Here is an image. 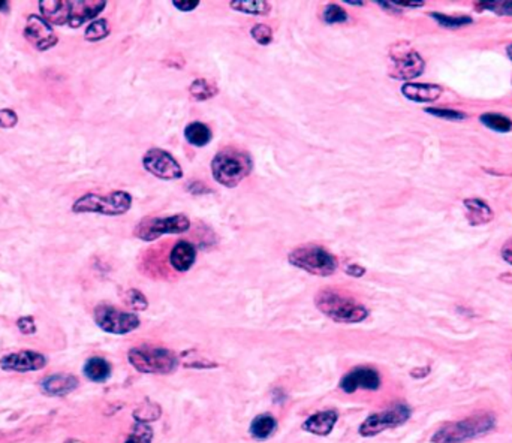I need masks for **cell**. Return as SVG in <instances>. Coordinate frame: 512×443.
Instances as JSON below:
<instances>
[{
    "mask_svg": "<svg viewBox=\"0 0 512 443\" xmlns=\"http://www.w3.org/2000/svg\"><path fill=\"white\" fill-rule=\"evenodd\" d=\"M17 328L20 330V332L26 334V335H30V334H35L36 332V324H35V319L33 316H23L17 320Z\"/></svg>",
    "mask_w": 512,
    "mask_h": 443,
    "instance_id": "cell-37",
    "label": "cell"
},
{
    "mask_svg": "<svg viewBox=\"0 0 512 443\" xmlns=\"http://www.w3.org/2000/svg\"><path fill=\"white\" fill-rule=\"evenodd\" d=\"M346 5H352V6H364V2H352V0H346Z\"/></svg>",
    "mask_w": 512,
    "mask_h": 443,
    "instance_id": "cell-45",
    "label": "cell"
},
{
    "mask_svg": "<svg viewBox=\"0 0 512 443\" xmlns=\"http://www.w3.org/2000/svg\"><path fill=\"white\" fill-rule=\"evenodd\" d=\"M18 125V114L12 108H0V129H13Z\"/></svg>",
    "mask_w": 512,
    "mask_h": 443,
    "instance_id": "cell-36",
    "label": "cell"
},
{
    "mask_svg": "<svg viewBox=\"0 0 512 443\" xmlns=\"http://www.w3.org/2000/svg\"><path fill=\"white\" fill-rule=\"evenodd\" d=\"M506 55H508V57H509V60L512 62V44H509L508 47H506Z\"/></svg>",
    "mask_w": 512,
    "mask_h": 443,
    "instance_id": "cell-46",
    "label": "cell"
},
{
    "mask_svg": "<svg viewBox=\"0 0 512 443\" xmlns=\"http://www.w3.org/2000/svg\"><path fill=\"white\" fill-rule=\"evenodd\" d=\"M501 257H502V259H503L506 264L512 265V238L508 240L506 243L502 246V249H501Z\"/></svg>",
    "mask_w": 512,
    "mask_h": 443,
    "instance_id": "cell-39",
    "label": "cell"
},
{
    "mask_svg": "<svg viewBox=\"0 0 512 443\" xmlns=\"http://www.w3.org/2000/svg\"><path fill=\"white\" fill-rule=\"evenodd\" d=\"M111 33L110 23L105 18H96L94 21L89 23L84 30V39L87 43H99L102 39L108 38Z\"/></svg>",
    "mask_w": 512,
    "mask_h": 443,
    "instance_id": "cell-27",
    "label": "cell"
},
{
    "mask_svg": "<svg viewBox=\"0 0 512 443\" xmlns=\"http://www.w3.org/2000/svg\"><path fill=\"white\" fill-rule=\"evenodd\" d=\"M132 207V195L125 191H114L108 195L86 194L75 199L71 211L75 214H102V216H121Z\"/></svg>",
    "mask_w": 512,
    "mask_h": 443,
    "instance_id": "cell-4",
    "label": "cell"
},
{
    "mask_svg": "<svg viewBox=\"0 0 512 443\" xmlns=\"http://www.w3.org/2000/svg\"><path fill=\"white\" fill-rule=\"evenodd\" d=\"M424 111L433 117L450 120V122H463V120L467 118V114L463 111L452 108H440V106H427V108H424Z\"/></svg>",
    "mask_w": 512,
    "mask_h": 443,
    "instance_id": "cell-32",
    "label": "cell"
},
{
    "mask_svg": "<svg viewBox=\"0 0 512 443\" xmlns=\"http://www.w3.org/2000/svg\"><path fill=\"white\" fill-rule=\"evenodd\" d=\"M478 11H490L496 16L512 17V0H482L477 4Z\"/></svg>",
    "mask_w": 512,
    "mask_h": 443,
    "instance_id": "cell-30",
    "label": "cell"
},
{
    "mask_svg": "<svg viewBox=\"0 0 512 443\" xmlns=\"http://www.w3.org/2000/svg\"><path fill=\"white\" fill-rule=\"evenodd\" d=\"M346 274L352 276V277H362L364 274H366V268H362L361 265H357V264L347 265L346 267Z\"/></svg>",
    "mask_w": 512,
    "mask_h": 443,
    "instance_id": "cell-40",
    "label": "cell"
},
{
    "mask_svg": "<svg viewBox=\"0 0 512 443\" xmlns=\"http://www.w3.org/2000/svg\"><path fill=\"white\" fill-rule=\"evenodd\" d=\"M78 386V379L72 374H51L40 382L43 393L51 397H65Z\"/></svg>",
    "mask_w": 512,
    "mask_h": 443,
    "instance_id": "cell-19",
    "label": "cell"
},
{
    "mask_svg": "<svg viewBox=\"0 0 512 443\" xmlns=\"http://www.w3.org/2000/svg\"><path fill=\"white\" fill-rule=\"evenodd\" d=\"M189 230H191V219L186 214H174V216L145 218L140 220L135 226L133 235L150 243V241H155L162 235L184 234Z\"/></svg>",
    "mask_w": 512,
    "mask_h": 443,
    "instance_id": "cell-8",
    "label": "cell"
},
{
    "mask_svg": "<svg viewBox=\"0 0 512 443\" xmlns=\"http://www.w3.org/2000/svg\"><path fill=\"white\" fill-rule=\"evenodd\" d=\"M253 169L252 157L246 150L225 147L211 160V174L216 183L223 187H235Z\"/></svg>",
    "mask_w": 512,
    "mask_h": 443,
    "instance_id": "cell-3",
    "label": "cell"
},
{
    "mask_svg": "<svg viewBox=\"0 0 512 443\" xmlns=\"http://www.w3.org/2000/svg\"><path fill=\"white\" fill-rule=\"evenodd\" d=\"M40 17L51 26H67L71 17L69 0H39Z\"/></svg>",
    "mask_w": 512,
    "mask_h": 443,
    "instance_id": "cell-16",
    "label": "cell"
},
{
    "mask_svg": "<svg viewBox=\"0 0 512 443\" xmlns=\"http://www.w3.org/2000/svg\"><path fill=\"white\" fill-rule=\"evenodd\" d=\"M479 122L497 133H508L512 130V120L501 113H484L479 116Z\"/></svg>",
    "mask_w": 512,
    "mask_h": 443,
    "instance_id": "cell-26",
    "label": "cell"
},
{
    "mask_svg": "<svg viewBox=\"0 0 512 443\" xmlns=\"http://www.w3.org/2000/svg\"><path fill=\"white\" fill-rule=\"evenodd\" d=\"M463 206L466 208V219L472 226L487 225L494 219L493 208L481 198H466Z\"/></svg>",
    "mask_w": 512,
    "mask_h": 443,
    "instance_id": "cell-20",
    "label": "cell"
},
{
    "mask_svg": "<svg viewBox=\"0 0 512 443\" xmlns=\"http://www.w3.org/2000/svg\"><path fill=\"white\" fill-rule=\"evenodd\" d=\"M23 36L36 51H48L59 44V36L54 32L52 26L38 14L27 16Z\"/></svg>",
    "mask_w": 512,
    "mask_h": 443,
    "instance_id": "cell-12",
    "label": "cell"
},
{
    "mask_svg": "<svg viewBox=\"0 0 512 443\" xmlns=\"http://www.w3.org/2000/svg\"><path fill=\"white\" fill-rule=\"evenodd\" d=\"M443 93V87L430 83H404L401 86V95L418 103L436 102Z\"/></svg>",
    "mask_w": 512,
    "mask_h": 443,
    "instance_id": "cell-17",
    "label": "cell"
},
{
    "mask_svg": "<svg viewBox=\"0 0 512 443\" xmlns=\"http://www.w3.org/2000/svg\"><path fill=\"white\" fill-rule=\"evenodd\" d=\"M393 4L400 8H421L425 5V2H423V0H415V2H409V0H406V2H403V0H394Z\"/></svg>",
    "mask_w": 512,
    "mask_h": 443,
    "instance_id": "cell-41",
    "label": "cell"
},
{
    "mask_svg": "<svg viewBox=\"0 0 512 443\" xmlns=\"http://www.w3.org/2000/svg\"><path fill=\"white\" fill-rule=\"evenodd\" d=\"M128 359L135 370L150 374L172 373L179 364L177 357L169 349L150 344H143L130 349Z\"/></svg>",
    "mask_w": 512,
    "mask_h": 443,
    "instance_id": "cell-5",
    "label": "cell"
},
{
    "mask_svg": "<svg viewBox=\"0 0 512 443\" xmlns=\"http://www.w3.org/2000/svg\"><path fill=\"white\" fill-rule=\"evenodd\" d=\"M126 303L133 308V310H145L148 301L144 297V293L138 289H130L126 292Z\"/></svg>",
    "mask_w": 512,
    "mask_h": 443,
    "instance_id": "cell-35",
    "label": "cell"
},
{
    "mask_svg": "<svg viewBox=\"0 0 512 443\" xmlns=\"http://www.w3.org/2000/svg\"><path fill=\"white\" fill-rule=\"evenodd\" d=\"M229 6L247 16H267L272 11V5L262 2V0H233V2H229Z\"/></svg>",
    "mask_w": 512,
    "mask_h": 443,
    "instance_id": "cell-25",
    "label": "cell"
},
{
    "mask_svg": "<svg viewBox=\"0 0 512 443\" xmlns=\"http://www.w3.org/2000/svg\"><path fill=\"white\" fill-rule=\"evenodd\" d=\"M376 5L382 6V9L385 11H389V12H400V8H397L393 2H381V0H377Z\"/></svg>",
    "mask_w": 512,
    "mask_h": 443,
    "instance_id": "cell-42",
    "label": "cell"
},
{
    "mask_svg": "<svg viewBox=\"0 0 512 443\" xmlns=\"http://www.w3.org/2000/svg\"><path fill=\"white\" fill-rule=\"evenodd\" d=\"M491 412H479L464 420L443 424L431 437V443H464L491 433L496 427Z\"/></svg>",
    "mask_w": 512,
    "mask_h": 443,
    "instance_id": "cell-1",
    "label": "cell"
},
{
    "mask_svg": "<svg viewBox=\"0 0 512 443\" xmlns=\"http://www.w3.org/2000/svg\"><path fill=\"white\" fill-rule=\"evenodd\" d=\"M67 443H83V442H79V440H69Z\"/></svg>",
    "mask_w": 512,
    "mask_h": 443,
    "instance_id": "cell-47",
    "label": "cell"
},
{
    "mask_svg": "<svg viewBox=\"0 0 512 443\" xmlns=\"http://www.w3.org/2000/svg\"><path fill=\"white\" fill-rule=\"evenodd\" d=\"M105 0H72L71 17L67 26H69L71 29H78L87 21H94L105 9Z\"/></svg>",
    "mask_w": 512,
    "mask_h": 443,
    "instance_id": "cell-15",
    "label": "cell"
},
{
    "mask_svg": "<svg viewBox=\"0 0 512 443\" xmlns=\"http://www.w3.org/2000/svg\"><path fill=\"white\" fill-rule=\"evenodd\" d=\"M189 93H191V96L196 101H207L218 95V87L207 82L206 78H198L191 84V87H189Z\"/></svg>",
    "mask_w": 512,
    "mask_h": 443,
    "instance_id": "cell-28",
    "label": "cell"
},
{
    "mask_svg": "<svg viewBox=\"0 0 512 443\" xmlns=\"http://www.w3.org/2000/svg\"><path fill=\"white\" fill-rule=\"evenodd\" d=\"M288 261L300 270L321 277H328L337 270L335 257L322 246L308 245L296 247L289 253Z\"/></svg>",
    "mask_w": 512,
    "mask_h": 443,
    "instance_id": "cell-6",
    "label": "cell"
},
{
    "mask_svg": "<svg viewBox=\"0 0 512 443\" xmlns=\"http://www.w3.org/2000/svg\"><path fill=\"white\" fill-rule=\"evenodd\" d=\"M389 60L391 66L388 75L394 79H401V82L421 77L425 69L424 59L408 43H399L391 47Z\"/></svg>",
    "mask_w": 512,
    "mask_h": 443,
    "instance_id": "cell-7",
    "label": "cell"
},
{
    "mask_svg": "<svg viewBox=\"0 0 512 443\" xmlns=\"http://www.w3.org/2000/svg\"><path fill=\"white\" fill-rule=\"evenodd\" d=\"M152 437H153V430L145 422L137 421L126 443H152Z\"/></svg>",
    "mask_w": 512,
    "mask_h": 443,
    "instance_id": "cell-33",
    "label": "cell"
},
{
    "mask_svg": "<svg viewBox=\"0 0 512 443\" xmlns=\"http://www.w3.org/2000/svg\"><path fill=\"white\" fill-rule=\"evenodd\" d=\"M211 138L213 132L206 123L194 122L184 128V140L194 147H206L210 144Z\"/></svg>",
    "mask_w": 512,
    "mask_h": 443,
    "instance_id": "cell-22",
    "label": "cell"
},
{
    "mask_svg": "<svg viewBox=\"0 0 512 443\" xmlns=\"http://www.w3.org/2000/svg\"><path fill=\"white\" fill-rule=\"evenodd\" d=\"M511 359H512V355H511Z\"/></svg>",
    "mask_w": 512,
    "mask_h": 443,
    "instance_id": "cell-48",
    "label": "cell"
},
{
    "mask_svg": "<svg viewBox=\"0 0 512 443\" xmlns=\"http://www.w3.org/2000/svg\"><path fill=\"white\" fill-rule=\"evenodd\" d=\"M144 169L160 180H180L183 169L171 153L162 149H150L143 156Z\"/></svg>",
    "mask_w": 512,
    "mask_h": 443,
    "instance_id": "cell-11",
    "label": "cell"
},
{
    "mask_svg": "<svg viewBox=\"0 0 512 443\" xmlns=\"http://www.w3.org/2000/svg\"><path fill=\"white\" fill-rule=\"evenodd\" d=\"M277 428V422L272 415H260L256 416L250 425V434L252 437L264 440L272 436Z\"/></svg>",
    "mask_w": 512,
    "mask_h": 443,
    "instance_id": "cell-24",
    "label": "cell"
},
{
    "mask_svg": "<svg viewBox=\"0 0 512 443\" xmlns=\"http://www.w3.org/2000/svg\"><path fill=\"white\" fill-rule=\"evenodd\" d=\"M428 17L433 18L439 26L445 29H462L464 26H469L474 23L472 17L469 16H460V17H452V16H447L442 14V12H430Z\"/></svg>",
    "mask_w": 512,
    "mask_h": 443,
    "instance_id": "cell-29",
    "label": "cell"
},
{
    "mask_svg": "<svg viewBox=\"0 0 512 443\" xmlns=\"http://www.w3.org/2000/svg\"><path fill=\"white\" fill-rule=\"evenodd\" d=\"M322 18L327 24H340V23H346L349 20V16L346 9L342 8L340 5L330 4L323 8Z\"/></svg>",
    "mask_w": 512,
    "mask_h": 443,
    "instance_id": "cell-31",
    "label": "cell"
},
{
    "mask_svg": "<svg viewBox=\"0 0 512 443\" xmlns=\"http://www.w3.org/2000/svg\"><path fill=\"white\" fill-rule=\"evenodd\" d=\"M47 362L48 359L43 354L35 351H23V352L5 355L2 359H0V367L6 371L26 373V371H36L44 369L47 366Z\"/></svg>",
    "mask_w": 512,
    "mask_h": 443,
    "instance_id": "cell-13",
    "label": "cell"
},
{
    "mask_svg": "<svg viewBox=\"0 0 512 443\" xmlns=\"http://www.w3.org/2000/svg\"><path fill=\"white\" fill-rule=\"evenodd\" d=\"M315 304L319 312L340 324H358L369 316L366 305L342 291L322 289L316 293Z\"/></svg>",
    "mask_w": 512,
    "mask_h": 443,
    "instance_id": "cell-2",
    "label": "cell"
},
{
    "mask_svg": "<svg viewBox=\"0 0 512 443\" xmlns=\"http://www.w3.org/2000/svg\"><path fill=\"white\" fill-rule=\"evenodd\" d=\"M172 6L177 8L179 11L189 12V11H194L199 6V0H192V2H180V0H174Z\"/></svg>",
    "mask_w": 512,
    "mask_h": 443,
    "instance_id": "cell-38",
    "label": "cell"
},
{
    "mask_svg": "<svg viewBox=\"0 0 512 443\" xmlns=\"http://www.w3.org/2000/svg\"><path fill=\"white\" fill-rule=\"evenodd\" d=\"M337 418H339V415H337L335 410H323L307 418L303 424V428L310 434L328 436L333 432Z\"/></svg>",
    "mask_w": 512,
    "mask_h": 443,
    "instance_id": "cell-21",
    "label": "cell"
},
{
    "mask_svg": "<svg viewBox=\"0 0 512 443\" xmlns=\"http://www.w3.org/2000/svg\"><path fill=\"white\" fill-rule=\"evenodd\" d=\"M381 386V376L370 367H358L349 371L340 382V388L345 393H355L357 389L376 391Z\"/></svg>",
    "mask_w": 512,
    "mask_h": 443,
    "instance_id": "cell-14",
    "label": "cell"
},
{
    "mask_svg": "<svg viewBox=\"0 0 512 443\" xmlns=\"http://www.w3.org/2000/svg\"><path fill=\"white\" fill-rule=\"evenodd\" d=\"M11 11V4L6 0H0V14H8Z\"/></svg>",
    "mask_w": 512,
    "mask_h": 443,
    "instance_id": "cell-43",
    "label": "cell"
},
{
    "mask_svg": "<svg viewBox=\"0 0 512 443\" xmlns=\"http://www.w3.org/2000/svg\"><path fill=\"white\" fill-rule=\"evenodd\" d=\"M196 261V247L189 241H177L171 249L169 264L175 271L186 273L192 268Z\"/></svg>",
    "mask_w": 512,
    "mask_h": 443,
    "instance_id": "cell-18",
    "label": "cell"
},
{
    "mask_svg": "<svg viewBox=\"0 0 512 443\" xmlns=\"http://www.w3.org/2000/svg\"><path fill=\"white\" fill-rule=\"evenodd\" d=\"M96 325L110 334H129L140 327V318L135 313L123 312L114 305L99 304L93 312Z\"/></svg>",
    "mask_w": 512,
    "mask_h": 443,
    "instance_id": "cell-9",
    "label": "cell"
},
{
    "mask_svg": "<svg viewBox=\"0 0 512 443\" xmlns=\"http://www.w3.org/2000/svg\"><path fill=\"white\" fill-rule=\"evenodd\" d=\"M412 415V409L403 403H396V405L386 408L382 412H377L364 421L360 427V434L364 437H372L379 434L385 430L396 428L409 421Z\"/></svg>",
    "mask_w": 512,
    "mask_h": 443,
    "instance_id": "cell-10",
    "label": "cell"
},
{
    "mask_svg": "<svg viewBox=\"0 0 512 443\" xmlns=\"http://www.w3.org/2000/svg\"><path fill=\"white\" fill-rule=\"evenodd\" d=\"M84 376L91 382H105L111 376L110 362L99 357L87 359L84 364Z\"/></svg>",
    "mask_w": 512,
    "mask_h": 443,
    "instance_id": "cell-23",
    "label": "cell"
},
{
    "mask_svg": "<svg viewBox=\"0 0 512 443\" xmlns=\"http://www.w3.org/2000/svg\"><path fill=\"white\" fill-rule=\"evenodd\" d=\"M499 280H502L503 284H509V285H512V273H505V274H501V276H499Z\"/></svg>",
    "mask_w": 512,
    "mask_h": 443,
    "instance_id": "cell-44",
    "label": "cell"
},
{
    "mask_svg": "<svg viewBox=\"0 0 512 443\" xmlns=\"http://www.w3.org/2000/svg\"><path fill=\"white\" fill-rule=\"evenodd\" d=\"M250 36L260 45H269L273 43V30L267 24H256L250 29Z\"/></svg>",
    "mask_w": 512,
    "mask_h": 443,
    "instance_id": "cell-34",
    "label": "cell"
}]
</instances>
